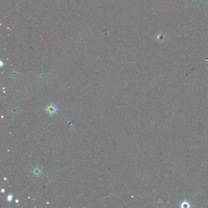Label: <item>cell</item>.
<instances>
[{"mask_svg": "<svg viewBox=\"0 0 208 208\" xmlns=\"http://www.w3.org/2000/svg\"><path fill=\"white\" fill-rule=\"evenodd\" d=\"M45 111L48 114L51 115V116H53V115H54L55 114L57 113V108L55 105L51 103L50 105H48V106H47V107L45 108Z\"/></svg>", "mask_w": 208, "mask_h": 208, "instance_id": "6da1fadb", "label": "cell"}, {"mask_svg": "<svg viewBox=\"0 0 208 208\" xmlns=\"http://www.w3.org/2000/svg\"><path fill=\"white\" fill-rule=\"evenodd\" d=\"M32 173L34 176L39 177L42 175V170L38 166H37L32 170Z\"/></svg>", "mask_w": 208, "mask_h": 208, "instance_id": "7a4b0ae2", "label": "cell"}, {"mask_svg": "<svg viewBox=\"0 0 208 208\" xmlns=\"http://www.w3.org/2000/svg\"><path fill=\"white\" fill-rule=\"evenodd\" d=\"M12 198H13V195L12 194H9L8 196H7V200L9 202H10L12 200Z\"/></svg>", "mask_w": 208, "mask_h": 208, "instance_id": "3957f363", "label": "cell"}, {"mask_svg": "<svg viewBox=\"0 0 208 208\" xmlns=\"http://www.w3.org/2000/svg\"><path fill=\"white\" fill-rule=\"evenodd\" d=\"M2 65H3V62L1 61V66H2Z\"/></svg>", "mask_w": 208, "mask_h": 208, "instance_id": "277c9868", "label": "cell"}, {"mask_svg": "<svg viewBox=\"0 0 208 208\" xmlns=\"http://www.w3.org/2000/svg\"><path fill=\"white\" fill-rule=\"evenodd\" d=\"M1 191H2L3 192H4V189H2V190H1Z\"/></svg>", "mask_w": 208, "mask_h": 208, "instance_id": "5b68a950", "label": "cell"}]
</instances>
